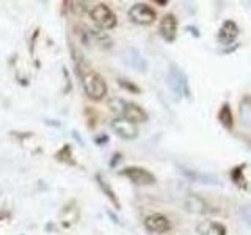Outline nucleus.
<instances>
[{"mask_svg":"<svg viewBox=\"0 0 251 235\" xmlns=\"http://www.w3.org/2000/svg\"><path fill=\"white\" fill-rule=\"evenodd\" d=\"M82 85L85 88V93L93 100H100L107 94V85L104 78L94 70H86L82 77Z\"/></svg>","mask_w":251,"mask_h":235,"instance_id":"nucleus-1","label":"nucleus"},{"mask_svg":"<svg viewBox=\"0 0 251 235\" xmlns=\"http://www.w3.org/2000/svg\"><path fill=\"white\" fill-rule=\"evenodd\" d=\"M90 18L98 24L102 28H113L116 25V16L115 13L110 10V8L104 3H98L94 5L90 10Z\"/></svg>","mask_w":251,"mask_h":235,"instance_id":"nucleus-2","label":"nucleus"},{"mask_svg":"<svg viewBox=\"0 0 251 235\" xmlns=\"http://www.w3.org/2000/svg\"><path fill=\"white\" fill-rule=\"evenodd\" d=\"M168 82H170L171 90L175 91L177 96H182V97L190 96V88H188L187 77L177 66H171L170 75H168Z\"/></svg>","mask_w":251,"mask_h":235,"instance_id":"nucleus-3","label":"nucleus"},{"mask_svg":"<svg viewBox=\"0 0 251 235\" xmlns=\"http://www.w3.org/2000/svg\"><path fill=\"white\" fill-rule=\"evenodd\" d=\"M129 18L138 25H149L155 21V11L146 3H135L129 10Z\"/></svg>","mask_w":251,"mask_h":235,"instance_id":"nucleus-4","label":"nucleus"},{"mask_svg":"<svg viewBox=\"0 0 251 235\" xmlns=\"http://www.w3.org/2000/svg\"><path fill=\"white\" fill-rule=\"evenodd\" d=\"M121 174L137 185H152V184H155V176L152 174V172H149L148 169L140 168V166L124 168L121 171Z\"/></svg>","mask_w":251,"mask_h":235,"instance_id":"nucleus-5","label":"nucleus"},{"mask_svg":"<svg viewBox=\"0 0 251 235\" xmlns=\"http://www.w3.org/2000/svg\"><path fill=\"white\" fill-rule=\"evenodd\" d=\"M160 36L165 39L167 43H173L177 36V19L175 14H165L160 25H159Z\"/></svg>","mask_w":251,"mask_h":235,"instance_id":"nucleus-6","label":"nucleus"},{"mask_svg":"<svg viewBox=\"0 0 251 235\" xmlns=\"http://www.w3.org/2000/svg\"><path fill=\"white\" fill-rule=\"evenodd\" d=\"M145 227L149 232H154V234H165L171 229V223L170 219L162 215V213H152L146 216L145 219Z\"/></svg>","mask_w":251,"mask_h":235,"instance_id":"nucleus-7","label":"nucleus"},{"mask_svg":"<svg viewBox=\"0 0 251 235\" xmlns=\"http://www.w3.org/2000/svg\"><path fill=\"white\" fill-rule=\"evenodd\" d=\"M239 25L235 24L234 21H225L222 24V27H220L218 30V43L222 44V46H229L232 44L235 39H237L239 36Z\"/></svg>","mask_w":251,"mask_h":235,"instance_id":"nucleus-8","label":"nucleus"},{"mask_svg":"<svg viewBox=\"0 0 251 235\" xmlns=\"http://www.w3.org/2000/svg\"><path fill=\"white\" fill-rule=\"evenodd\" d=\"M120 118H123V119L129 121L132 124H140V122L148 121V113L140 105L132 104V102H126Z\"/></svg>","mask_w":251,"mask_h":235,"instance_id":"nucleus-9","label":"nucleus"},{"mask_svg":"<svg viewBox=\"0 0 251 235\" xmlns=\"http://www.w3.org/2000/svg\"><path fill=\"white\" fill-rule=\"evenodd\" d=\"M112 129L118 137H121L124 140H133L138 135L137 125L123 119V118H116V119L112 121Z\"/></svg>","mask_w":251,"mask_h":235,"instance_id":"nucleus-10","label":"nucleus"},{"mask_svg":"<svg viewBox=\"0 0 251 235\" xmlns=\"http://www.w3.org/2000/svg\"><path fill=\"white\" fill-rule=\"evenodd\" d=\"M196 232L200 235H227L226 226L214 221V219H204L196 226Z\"/></svg>","mask_w":251,"mask_h":235,"instance_id":"nucleus-11","label":"nucleus"},{"mask_svg":"<svg viewBox=\"0 0 251 235\" xmlns=\"http://www.w3.org/2000/svg\"><path fill=\"white\" fill-rule=\"evenodd\" d=\"M184 206H185V210L188 212H192V213H207L209 212V206H207V202L201 199L200 196H196V194H190V196H187L185 201H184Z\"/></svg>","mask_w":251,"mask_h":235,"instance_id":"nucleus-12","label":"nucleus"},{"mask_svg":"<svg viewBox=\"0 0 251 235\" xmlns=\"http://www.w3.org/2000/svg\"><path fill=\"white\" fill-rule=\"evenodd\" d=\"M218 121L227 130H232L234 129L232 110H231V107H229V104H227V102H225V104L222 105V108H220V112H218Z\"/></svg>","mask_w":251,"mask_h":235,"instance_id":"nucleus-13","label":"nucleus"},{"mask_svg":"<svg viewBox=\"0 0 251 235\" xmlns=\"http://www.w3.org/2000/svg\"><path fill=\"white\" fill-rule=\"evenodd\" d=\"M126 60H127V63L130 66L141 70V72L146 70V61L143 60V57H141V55L135 49H129L127 50V53H126Z\"/></svg>","mask_w":251,"mask_h":235,"instance_id":"nucleus-14","label":"nucleus"},{"mask_svg":"<svg viewBox=\"0 0 251 235\" xmlns=\"http://www.w3.org/2000/svg\"><path fill=\"white\" fill-rule=\"evenodd\" d=\"M243 168H245V163H242L240 166L232 168V171H231V179H232V182L237 185L239 188H243V190H247L248 185H247L245 176H243Z\"/></svg>","mask_w":251,"mask_h":235,"instance_id":"nucleus-15","label":"nucleus"},{"mask_svg":"<svg viewBox=\"0 0 251 235\" xmlns=\"http://www.w3.org/2000/svg\"><path fill=\"white\" fill-rule=\"evenodd\" d=\"M240 116H242V121L243 124H247L251 127V99L245 97L242 100V105H240Z\"/></svg>","mask_w":251,"mask_h":235,"instance_id":"nucleus-16","label":"nucleus"},{"mask_svg":"<svg viewBox=\"0 0 251 235\" xmlns=\"http://www.w3.org/2000/svg\"><path fill=\"white\" fill-rule=\"evenodd\" d=\"M96 179H98V184H99V187L102 188V191L105 193L107 198H110V201H112L116 207H120V202H118V198L115 196V191L112 190V188H110V185H107V182L104 180V177H102L100 174H98V177H96Z\"/></svg>","mask_w":251,"mask_h":235,"instance_id":"nucleus-17","label":"nucleus"},{"mask_svg":"<svg viewBox=\"0 0 251 235\" xmlns=\"http://www.w3.org/2000/svg\"><path fill=\"white\" fill-rule=\"evenodd\" d=\"M120 85H121V86H124V88H127V90H129V91H132V93H140V88H138V86L129 83L127 80H124V78H120Z\"/></svg>","mask_w":251,"mask_h":235,"instance_id":"nucleus-18","label":"nucleus"}]
</instances>
